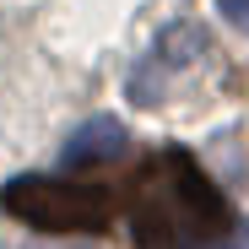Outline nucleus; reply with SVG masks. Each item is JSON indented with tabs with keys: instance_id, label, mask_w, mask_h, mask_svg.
I'll use <instances>...</instances> for the list:
<instances>
[{
	"instance_id": "obj_2",
	"label": "nucleus",
	"mask_w": 249,
	"mask_h": 249,
	"mask_svg": "<svg viewBox=\"0 0 249 249\" xmlns=\"http://www.w3.org/2000/svg\"><path fill=\"white\" fill-rule=\"evenodd\" d=\"M0 206L38 233H87V228L98 233L114 217V190L44 179V174H17V179L0 184Z\"/></svg>"
},
{
	"instance_id": "obj_1",
	"label": "nucleus",
	"mask_w": 249,
	"mask_h": 249,
	"mask_svg": "<svg viewBox=\"0 0 249 249\" xmlns=\"http://www.w3.org/2000/svg\"><path fill=\"white\" fill-rule=\"evenodd\" d=\"M233 212L190 152H157L130 190L136 249H233Z\"/></svg>"
},
{
	"instance_id": "obj_3",
	"label": "nucleus",
	"mask_w": 249,
	"mask_h": 249,
	"mask_svg": "<svg viewBox=\"0 0 249 249\" xmlns=\"http://www.w3.org/2000/svg\"><path fill=\"white\" fill-rule=\"evenodd\" d=\"M130 152V136H124V124L119 119H92V124H81V130L65 141V168H98V162H114Z\"/></svg>"
},
{
	"instance_id": "obj_4",
	"label": "nucleus",
	"mask_w": 249,
	"mask_h": 249,
	"mask_svg": "<svg viewBox=\"0 0 249 249\" xmlns=\"http://www.w3.org/2000/svg\"><path fill=\"white\" fill-rule=\"evenodd\" d=\"M217 11H222L238 33H249V0H217Z\"/></svg>"
}]
</instances>
